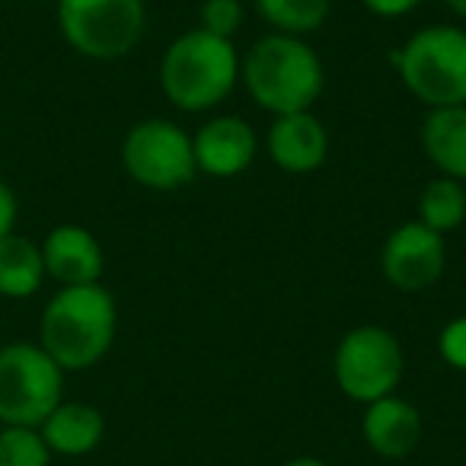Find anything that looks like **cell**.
Returning <instances> with one entry per match:
<instances>
[{
	"label": "cell",
	"mask_w": 466,
	"mask_h": 466,
	"mask_svg": "<svg viewBox=\"0 0 466 466\" xmlns=\"http://www.w3.org/2000/svg\"><path fill=\"white\" fill-rule=\"evenodd\" d=\"M46 262L42 247L29 237L10 233L0 240V298L26 300L46 285Z\"/></svg>",
	"instance_id": "cell-16"
},
{
	"label": "cell",
	"mask_w": 466,
	"mask_h": 466,
	"mask_svg": "<svg viewBox=\"0 0 466 466\" xmlns=\"http://www.w3.org/2000/svg\"><path fill=\"white\" fill-rule=\"evenodd\" d=\"M58 29L77 55L118 61L137 48L147 29L144 0H55Z\"/></svg>",
	"instance_id": "cell-6"
},
{
	"label": "cell",
	"mask_w": 466,
	"mask_h": 466,
	"mask_svg": "<svg viewBox=\"0 0 466 466\" xmlns=\"http://www.w3.org/2000/svg\"><path fill=\"white\" fill-rule=\"evenodd\" d=\"M198 16H201L198 29L218 35V39L233 42V33L243 26V4L240 0H205Z\"/></svg>",
	"instance_id": "cell-20"
},
{
	"label": "cell",
	"mask_w": 466,
	"mask_h": 466,
	"mask_svg": "<svg viewBox=\"0 0 466 466\" xmlns=\"http://www.w3.org/2000/svg\"><path fill=\"white\" fill-rule=\"evenodd\" d=\"M281 466H326L319 457H294V460H288V463H281Z\"/></svg>",
	"instance_id": "cell-24"
},
{
	"label": "cell",
	"mask_w": 466,
	"mask_h": 466,
	"mask_svg": "<svg viewBox=\"0 0 466 466\" xmlns=\"http://www.w3.org/2000/svg\"><path fill=\"white\" fill-rule=\"evenodd\" d=\"M444 4L453 10V14H457V16H463V20H466V0H444Z\"/></svg>",
	"instance_id": "cell-25"
},
{
	"label": "cell",
	"mask_w": 466,
	"mask_h": 466,
	"mask_svg": "<svg viewBox=\"0 0 466 466\" xmlns=\"http://www.w3.org/2000/svg\"><path fill=\"white\" fill-rule=\"evenodd\" d=\"M402 345L383 326H358L339 342L332 358V374L349 400L370 406V402L393 396L402 380Z\"/></svg>",
	"instance_id": "cell-7"
},
{
	"label": "cell",
	"mask_w": 466,
	"mask_h": 466,
	"mask_svg": "<svg viewBox=\"0 0 466 466\" xmlns=\"http://www.w3.org/2000/svg\"><path fill=\"white\" fill-rule=\"evenodd\" d=\"M192 150L195 167L201 173L230 179V176H240L253 163L259 141H256V131L247 118L214 116L211 122H205L192 135Z\"/></svg>",
	"instance_id": "cell-10"
},
{
	"label": "cell",
	"mask_w": 466,
	"mask_h": 466,
	"mask_svg": "<svg viewBox=\"0 0 466 466\" xmlns=\"http://www.w3.org/2000/svg\"><path fill=\"white\" fill-rule=\"evenodd\" d=\"M438 351L453 370H466V317H457L441 329Z\"/></svg>",
	"instance_id": "cell-21"
},
{
	"label": "cell",
	"mask_w": 466,
	"mask_h": 466,
	"mask_svg": "<svg viewBox=\"0 0 466 466\" xmlns=\"http://www.w3.org/2000/svg\"><path fill=\"white\" fill-rule=\"evenodd\" d=\"M406 90L428 109L466 106V33L457 26H425L390 55Z\"/></svg>",
	"instance_id": "cell-4"
},
{
	"label": "cell",
	"mask_w": 466,
	"mask_h": 466,
	"mask_svg": "<svg viewBox=\"0 0 466 466\" xmlns=\"http://www.w3.org/2000/svg\"><path fill=\"white\" fill-rule=\"evenodd\" d=\"M0 466H52V451L39 428H0Z\"/></svg>",
	"instance_id": "cell-19"
},
{
	"label": "cell",
	"mask_w": 466,
	"mask_h": 466,
	"mask_svg": "<svg viewBox=\"0 0 466 466\" xmlns=\"http://www.w3.org/2000/svg\"><path fill=\"white\" fill-rule=\"evenodd\" d=\"M240 77L259 109L279 116L310 112L323 93V61L298 35H262L240 61Z\"/></svg>",
	"instance_id": "cell-2"
},
{
	"label": "cell",
	"mask_w": 466,
	"mask_h": 466,
	"mask_svg": "<svg viewBox=\"0 0 466 466\" xmlns=\"http://www.w3.org/2000/svg\"><path fill=\"white\" fill-rule=\"evenodd\" d=\"M447 266V249L444 237L428 230L421 220H409V224L396 227L383 243L380 268L383 279L400 291H425L444 275Z\"/></svg>",
	"instance_id": "cell-9"
},
{
	"label": "cell",
	"mask_w": 466,
	"mask_h": 466,
	"mask_svg": "<svg viewBox=\"0 0 466 466\" xmlns=\"http://www.w3.org/2000/svg\"><path fill=\"white\" fill-rule=\"evenodd\" d=\"M26 4H52V0H26Z\"/></svg>",
	"instance_id": "cell-26"
},
{
	"label": "cell",
	"mask_w": 466,
	"mask_h": 466,
	"mask_svg": "<svg viewBox=\"0 0 466 466\" xmlns=\"http://www.w3.org/2000/svg\"><path fill=\"white\" fill-rule=\"evenodd\" d=\"M16 218H20V201H16L14 188L0 179V240L16 233Z\"/></svg>",
	"instance_id": "cell-22"
},
{
	"label": "cell",
	"mask_w": 466,
	"mask_h": 466,
	"mask_svg": "<svg viewBox=\"0 0 466 466\" xmlns=\"http://www.w3.org/2000/svg\"><path fill=\"white\" fill-rule=\"evenodd\" d=\"M419 220L434 233H453L466 220V188L451 176H438L419 198Z\"/></svg>",
	"instance_id": "cell-17"
},
{
	"label": "cell",
	"mask_w": 466,
	"mask_h": 466,
	"mask_svg": "<svg viewBox=\"0 0 466 466\" xmlns=\"http://www.w3.org/2000/svg\"><path fill=\"white\" fill-rule=\"evenodd\" d=\"M0 428H4V425H0Z\"/></svg>",
	"instance_id": "cell-27"
},
{
	"label": "cell",
	"mask_w": 466,
	"mask_h": 466,
	"mask_svg": "<svg viewBox=\"0 0 466 466\" xmlns=\"http://www.w3.org/2000/svg\"><path fill=\"white\" fill-rule=\"evenodd\" d=\"M52 457H86L106 438V419L90 402L61 400L55 412L39 425Z\"/></svg>",
	"instance_id": "cell-14"
},
{
	"label": "cell",
	"mask_w": 466,
	"mask_h": 466,
	"mask_svg": "<svg viewBox=\"0 0 466 466\" xmlns=\"http://www.w3.org/2000/svg\"><path fill=\"white\" fill-rule=\"evenodd\" d=\"M364 7L374 16H387V20H396V16H406L419 7L421 0H361Z\"/></svg>",
	"instance_id": "cell-23"
},
{
	"label": "cell",
	"mask_w": 466,
	"mask_h": 466,
	"mask_svg": "<svg viewBox=\"0 0 466 466\" xmlns=\"http://www.w3.org/2000/svg\"><path fill=\"white\" fill-rule=\"evenodd\" d=\"M256 14L281 35L317 33L329 16V0H256Z\"/></svg>",
	"instance_id": "cell-18"
},
{
	"label": "cell",
	"mask_w": 466,
	"mask_h": 466,
	"mask_svg": "<svg viewBox=\"0 0 466 466\" xmlns=\"http://www.w3.org/2000/svg\"><path fill=\"white\" fill-rule=\"evenodd\" d=\"M122 167L137 186L173 192L195 179L192 137L169 118H144L131 125L122 141Z\"/></svg>",
	"instance_id": "cell-8"
},
{
	"label": "cell",
	"mask_w": 466,
	"mask_h": 466,
	"mask_svg": "<svg viewBox=\"0 0 466 466\" xmlns=\"http://www.w3.org/2000/svg\"><path fill=\"white\" fill-rule=\"evenodd\" d=\"M421 147L441 176L466 182V106L428 112L421 125Z\"/></svg>",
	"instance_id": "cell-15"
},
{
	"label": "cell",
	"mask_w": 466,
	"mask_h": 466,
	"mask_svg": "<svg viewBox=\"0 0 466 466\" xmlns=\"http://www.w3.org/2000/svg\"><path fill=\"white\" fill-rule=\"evenodd\" d=\"M266 147L279 169L304 176L326 163L329 135H326L323 122L313 112H294V116L275 118L272 128H268Z\"/></svg>",
	"instance_id": "cell-12"
},
{
	"label": "cell",
	"mask_w": 466,
	"mask_h": 466,
	"mask_svg": "<svg viewBox=\"0 0 466 466\" xmlns=\"http://www.w3.org/2000/svg\"><path fill=\"white\" fill-rule=\"evenodd\" d=\"M39 247L46 275L52 281H58L61 288L99 285V279H103V247L86 227L58 224L55 230H48V237Z\"/></svg>",
	"instance_id": "cell-11"
},
{
	"label": "cell",
	"mask_w": 466,
	"mask_h": 466,
	"mask_svg": "<svg viewBox=\"0 0 466 466\" xmlns=\"http://www.w3.org/2000/svg\"><path fill=\"white\" fill-rule=\"evenodd\" d=\"M421 412L402 396H383V400L364 406L361 434L364 444L383 460H402L421 444Z\"/></svg>",
	"instance_id": "cell-13"
},
{
	"label": "cell",
	"mask_w": 466,
	"mask_h": 466,
	"mask_svg": "<svg viewBox=\"0 0 466 466\" xmlns=\"http://www.w3.org/2000/svg\"><path fill=\"white\" fill-rule=\"evenodd\" d=\"M65 400V370L39 342L0 345V425L39 428Z\"/></svg>",
	"instance_id": "cell-5"
},
{
	"label": "cell",
	"mask_w": 466,
	"mask_h": 466,
	"mask_svg": "<svg viewBox=\"0 0 466 466\" xmlns=\"http://www.w3.org/2000/svg\"><path fill=\"white\" fill-rule=\"evenodd\" d=\"M118 329L112 291L103 285L58 288L39 317V345L61 370H86L109 355Z\"/></svg>",
	"instance_id": "cell-1"
},
{
	"label": "cell",
	"mask_w": 466,
	"mask_h": 466,
	"mask_svg": "<svg viewBox=\"0 0 466 466\" xmlns=\"http://www.w3.org/2000/svg\"><path fill=\"white\" fill-rule=\"evenodd\" d=\"M240 80V55L230 39L192 29L173 39L160 61V86L182 112H208L224 103Z\"/></svg>",
	"instance_id": "cell-3"
}]
</instances>
